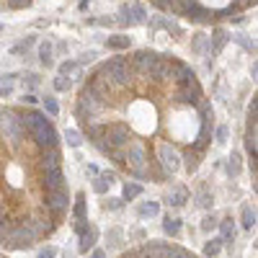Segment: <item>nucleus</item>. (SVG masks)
Segmentation results:
<instances>
[{"label":"nucleus","instance_id":"f257e3e1","mask_svg":"<svg viewBox=\"0 0 258 258\" xmlns=\"http://www.w3.org/2000/svg\"><path fill=\"white\" fill-rule=\"evenodd\" d=\"M98 73L111 83V88H127L132 83V75H134V67L127 57H111L109 62H104L98 67Z\"/></svg>","mask_w":258,"mask_h":258},{"label":"nucleus","instance_id":"f03ea898","mask_svg":"<svg viewBox=\"0 0 258 258\" xmlns=\"http://www.w3.org/2000/svg\"><path fill=\"white\" fill-rule=\"evenodd\" d=\"M124 165L129 168V173L134 178H150V168H147V152L140 142H129L124 147Z\"/></svg>","mask_w":258,"mask_h":258},{"label":"nucleus","instance_id":"7ed1b4c3","mask_svg":"<svg viewBox=\"0 0 258 258\" xmlns=\"http://www.w3.org/2000/svg\"><path fill=\"white\" fill-rule=\"evenodd\" d=\"M0 134L13 145V147H18L21 140H24V134H26V127H24V119H21L16 111H0Z\"/></svg>","mask_w":258,"mask_h":258},{"label":"nucleus","instance_id":"20e7f679","mask_svg":"<svg viewBox=\"0 0 258 258\" xmlns=\"http://www.w3.org/2000/svg\"><path fill=\"white\" fill-rule=\"evenodd\" d=\"M37 240H39V235L34 232V227L29 225V220H24L21 225H13V227H10L8 238L3 240V245H8V248H16V251H26V248H31Z\"/></svg>","mask_w":258,"mask_h":258},{"label":"nucleus","instance_id":"39448f33","mask_svg":"<svg viewBox=\"0 0 258 258\" xmlns=\"http://www.w3.org/2000/svg\"><path fill=\"white\" fill-rule=\"evenodd\" d=\"M173 98H176V104H199V101H201V85H199V80L191 75V77H186L184 83H178Z\"/></svg>","mask_w":258,"mask_h":258},{"label":"nucleus","instance_id":"423d86ee","mask_svg":"<svg viewBox=\"0 0 258 258\" xmlns=\"http://www.w3.org/2000/svg\"><path fill=\"white\" fill-rule=\"evenodd\" d=\"M104 140L111 145V147H127L129 145V127L127 124H119V121H114V124H104Z\"/></svg>","mask_w":258,"mask_h":258},{"label":"nucleus","instance_id":"0eeeda50","mask_svg":"<svg viewBox=\"0 0 258 258\" xmlns=\"http://www.w3.org/2000/svg\"><path fill=\"white\" fill-rule=\"evenodd\" d=\"M158 163L163 165V173L165 176H173L178 168H181V155L176 152V147L173 145H168V142H163L160 147H158Z\"/></svg>","mask_w":258,"mask_h":258},{"label":"nucleus","instance_id":"6e6552de","mask_svg":"<svg viewBox=\"0 0 258 258\" xmlns=\"http://www.w3.org/2000/svg\"><path fill=\"white\" fill-rule=\"evenodd\" d=\"M67 204H70V199H67V191L65 188H52L47 191V209L52 212L54 220H60L65 212H67Z\"/></svg>","mask_w":258,"mask_h":258},{"label":"nucleus","instance_id":"1a4fd4ad","mask_svg":"<svg viewBox=\"0 0 258 258\" xmlns=\"http://www.w3.org/2000/svg\"><path fill=\"white\" fill-rule=\"evenodd\" d=\"M121 24H129V26H140L147 21V10H145L142 3H132V5H121Z\"/></svg>","mask_w":258,"mask_h":258},{"label":"nucleus","instance_id":"9d476101","mask_svg":"<svg viewBox=\"0 0 258 258\" xmlns=\"http://www.w3.org/2000/svg\"><path fill=\"white\" fill-rule=\"evenodd\" d=\"M31 137H34V142H37L41 150H44V147H57V142H60V134L54 132L52 124H44V127H39V129H34Z\"/></svg>","mask_w":258,"mask_h":258},{"label":"nucleus","instance_id":"9b49d317","mask_svg":"<svg viewBox=\"0 0 258 258\" xmlns=\"http://www.w3.org/2000/svg\"><path fill=\"white\" fill-rule=\"evenodd\" d=\"M181 13L188 16L191 21H199V24H204V21H212L215 13H209L207 8H201L196 0H181Z\"/></svg>","mask_w":258,"mask_h":258},{"label":"nucleus","instance_id":"f8f14e48","mask_svg":"<svg viewBox=\"0 0 258 258\" xmlns=\"http://www.w3.org/2000/svg\"><path fill=\"white\" fill-rule=\"evenodd\" d=\"M77 104H80V106H83V109L88 111V114L93 116V114H98V111L106 106V101H101V98H98V96H96V93L91 91V88L85 85L83 91H80V101H77Z\"/></svg>","mask_w":258,"mask_h":258},{"label":"nucleus","instance_id":"ddd939ff","mask_svg":"<svg viewBox=\"0 0 258 258\" xmlns=\"http://www.w3.org/2000/svg\"><path fill=\"white\" fill-rule=\"evenodd\" d=\"M191 67H186L184 62H178V60H168V77L165 80H176V83H184L186 77H191Z\"/></svg>","mask_w":258,"mask_h":258},{"label":"nucleus","instance_id":"4468645a","mask_svg":"<svg viewBox=\"0 0 258 258\" xmlns=\"http://www.w3.org/2000/svg\"><path fill=\"white\" fill-rule=\"evenodd\" d=\"M88 88H91V91L101 98V101H109V93H111V83L106 80V77L104 75H101V73H96L93 77H91V80H88Z\"/></svg>","mask_w":258,"mask_h":258},{"label":"nucleus","instance_id":"2eb2a0df","mask_svg":"<svg viewBox=\"0 0 258 258\" xmlns=\"http://www.w3.org/2000/svg\"><path fill=\"white\" fill-rule=\"evenodd\" d=\"M44 186H47V191H52V188H65L62 168H49V171H44Z\"/></svg>","mask_w":258,"mask_h":258},{"label":"nucleus","instance_id":"dca6fc26","mask_svg":"<svg viewBox=\"0 0 258 258\" xmlns=\"http://www.w3.org/2000/svg\"><path fill=\"white\" fill-rule=\"evenodd\" d=\"M21 119H24L26 132H34V129H39V127H44V124H49L47 116H44L41 111H29V114H26V116H21Z\"/></svg>","mask_w":258,"mask_h":258},{"label":"nucleus","instance_id":"f3484780","mask_svg":"<svg viewBox=\"0 0 258 258\" xmlns=\"http://www.w3.org/2000/svg\"><path fill=\"white\" fill-rule=\"evenodd\" d=\"M62 163V155L57 147H44V155H41V165H44V171H49V168H60Z\"/></svg>","mask_w":258,"mask_h":258},{"label":"nucleus","instance_id":"a211bd4d","mask_svg":"<svg viewBox=\"0 0 258 258\" xmlns=\"http://www.w3.org/2000/svg\"><path fill=\"white\" fill-rule=\"evenodd\" d=\"M96 238H98V230L91 225V227H88V230L80 235V245H77V251H80V253H88V251L96 245Z\"/></svg>","mask_w":258,"mask_h":258},{"label":"nucleus","instance_id":"6ab92c4d","mask_svg":"<svg viewBox=\"0 0 258 258\" xmlns=\"http://www.w3.org/2000/svg\"><path fill=\"white\" fill-rule=\"evenodd\" d=\"M225 44H227V34L225 31H222V29L212 31V37H209V49H212V54H220Z\"/></svg>","mask_w":258,"mask_h":258},{"label":"nucleus","instance_id":"aec40b11","mask_svg":"<svg viewBox=\"0 0 258 258\" xmlns=\"http://www.w3.org/2000/svg\"><path fill=\"white\" fill-rule=\"evenodd\" d=\"M209 140H212V129H209V121H204V124H201L199 137H196V142H194V150H196V152H204L207 145H209Z\"/></svg>","mask_w":258,"mask_h":258},{"label":"nucleus","instance_id":"412c9836","mask_svg":"<svg viewBox=\"0 0 258 258\" xmlns=\"http://www.w3.org/2000/svg\"><path fill=\"white\" fill-rule=\"evenodd\" d=\"M186 199H188V191H186L184 186H176L173 191H171V194L165 196V201H168V204H173V207H181V204H184Z\"/></svg>","mask_w":258,"mask_h":258},{"label":"nucleus","instance_id":"4be33fe9","mask_svg":"<svg viewBox=\"0 0 258 258\" xmlns=\"http://www.w3.org/2000/svg\"><path fill=\"white\" fill-rule=\"evenodd\" d=\"M109 184H114V173H101V176H96V181H93V188H96L98 194H106Z\"/></svg>","mask_w":258,"mask_h":258},{"label":"nucleus","instance_id":"5701e85b","mask_svg":"<svg viewBox=\"0 0 258 258\" xmlns=\"http://www.w3.org/2000/svg\"><path fill=\"white\" fill-rule=\"evenodd\" d=\"M158 212H160V204H158V201H145V204H140L137 215H140V217H155Z\"/></svg>","mask_w":258,"mask_h":258},{"label":"nucleus","instance_id":"b1692460","mask_svg":"<svg viewBox=\"0 0 258 258\" xmlns=\"http://www.w3.org/2000/svg\"><path fill=\"white\" fill-rule=\"evenodd\" d=\"M217 227L222 230V240H225V243H232V238H235V222H232V220H222Z\"/></svg>","mask_w":258,"mask_h":258},{"label":"nucleus","instance_id":"393cba45","mask_svg":"<svg viewBox=\"0 0 258 258\" xmlns=\"http://www.w3.org/2000/svg\"><path fill=\"white\" fill-rule=\"evenodd\" d=\"M160 10H171V13H181V0H150Z\"/></svg>","mask_w":258,"mask_h":258},{"label":"nucleus","instance_id":"a878e982","mask_svg":"<svg viewBox=\"0 0 258 258\" xmlns=\"http://www.w3.org/2000/svg\"><path fill=\"white\" fill-rule=\"evenodd\" d=\"M199 155H201V152H196L194 147H191V150H188V152L184 155V160H186L184 165H186V171H188V173H194L196 168H199Z\"/></svg>","mask_w":258,"mask_h":258},{"label":"nucleus","instance_id":"bb28decb","mask_svg":"<svg viewBox=\"0 0 258 258\" xmlns=\"http://www.w3.org/2000/svg\"><path fill=\"white\" fill-rule=\"evenodd\" d=\"M163 230H165V235H178V230H181V220L178 217H165L163 220Z\"/></svg>","mask_w":258,"mask_h":258},{"label":"nucleus","instance_id":"cd10ccee","mask_svg":"<svg viewBox=\"0 0 258 258\" xmlns=\"http://www.w3.org/2000/svg\"><path fill=\"white\" fill-rule=\"evenodd\" d=\"M106 47L109 49H129V37H109Z\"/></svg>","mask_w":258,"mask_h":258},{"label":"nucleus","instance_id":"c85d7f7f","mask_svg":"<svg viewBox=\"0 0 258 258\" xmlns=\"http://www.w3.org/2000/svg\"><path fill=\"white\" fill-rule=\"evenodd\" d=\"M222 245H225L222 238H212L209 243H204V256H217L222 251Z\"/></svg>","mask_w":258,"mask_h":258},{"label":"nucleus","instance_id":"c756f323","mask_svg":"<svg viewBox=\"0 0 258 258\" xmlns=\"http://www.w3.org/2000/svg\"><path fill=\"white\" fill-rule=\"evenodd\" d=\"M140 194H142V186L140 184H124V194H121V199L132 201V199H137Z\"/></svg>","mask_w":258,"mask_h":258},{"label":"nucleus","instance_id":"7c9ffc66","mask_svg":"<svg viewBox=\"0 0 258 258\" xmlns=\"http://www.w3.org/2000/svg\"><path fill=\"white\" fill-rule=\"evenodd\" d=\"M39 60H41V65H52V44L49 41H41L39 44Z\"/></svg>","mask_w":258,"mask_h":258},{"label":"nucleus","instance_id":"2f4dec72","mask_svg":"<svg viewBox=\"0 0 258 258\" xmlns=\"http://www.w3.org/2000/svg\"><path fill=\"white\" fill-rule=\"evenodd\" d=\"M65 140H67L70 147H80V145H83V137H80V132H77V129H67L65 132Z\"/></svg>","mask_w":258,"mask_h":258},{"label":"nucleus","instance_id":"473e14b6","mask_svg":"<svg viewBox=\"0 0 258 258\" xmlns=\"http://www.w3.org/2000/svg\"><path fill=\"white\" fill-rule=\"evenodd\" d=\"M253 225H256V212H253L248 204H245V207H243V227L251 230Z\"/></svg>","mask_w":258,"mask_h":258},{"label":"nucleus","instance_id":"72a5a7b5","mask_svg":"<svg viewBox=\"0 0 258 258\" xmlns=\"http://www.w3.org/2000/svg\"><path fill=\"white\" fill-rule=\"evenodd\" d=\"M75 220H80V217H85V194H77V199H75Z\"/></svg>","mask_w":258,"mask_h":258},{"label":"nucleus","instance_id":"f704fd0d","mask_svg":"<svg viewBox=\"0 0 258 258\" xmlns=\"http://www.w3.org/2000/svg\"><path fill=\"white\" fill-rule=\"evenodd\" d=\"M44 111H47L49 116H57V114H60V106H57V101H54L52 96L44 98Z\"/></svg>","mask_w":258,"mask_h":258},{"label":"nucleus","instance_id":"c9c22d12","mask_svg":"<svg viewBox=\"0 0 258 258\" xmlns=\"http://www.w3.org/2000/svg\"><path fill=\"white\" fill-rule=\"evenodd\" d=\"M165 258H194V256L188 251H184V248H178V245H171V251H168Z\"/></svg>","mask_w":258,"mask_h":258},{"label":"nucleus","instance_id":"e433bc0d","mask_svg":"<svg viewBox=\"0 0 258 258\" xmlns=\"http://www.w3.org/2000/svg\"><path fill=\"white\" fill-rule=\"evenodd\" d=\"M10 88H13V75H5V80H0V98L8 96Z\"/></svg>","mask_w":258,"mask_h":258},{"label":"nucleus","instance_id":"4c0bfd02","mask_svg":"<svg viewBox=\"0 0 258 258\" xmlns=\"http://www.w3.org/2000/svg\"><path fill=\"white\" fill-rule=\"evenodd\" d=\"M217 225H220V222H217V217H215V215H209V217H204V220H201V230H204V232L215 230Z\"/></svg>","mask_w":258,"mask_h":258},{"label":"nucleus","instance_id":"58836bf2","mask_svg":"<svg viewBox=\"0 0 258 258\" xmlns=\"http://www.w3.org/2000/svg\"><path fill=\"white\" fill-rule=\"evenodd\" d=\"M199 111H201V121H209V119H212V106H209V101H199Z\"/></svg>","mask_w":258,"mask_h":258},{"label":"nucleus","instance_id":"ea45409f","mask_svg":"<svg viewBox=\"0 0 258 258\" xmlns=\"http://www.w3.org/2000/svg\"><path fill=\"white\" fill-rule=\"evenodd\" d=\"M238 160H240L238 155H232V158H230V163H227V176H238L240 173V163Z\"/></svg>","mask_w":258,"mask_h":258},{"label":"nucleus","instance_id":"a19ab883","mask_svg":"<svg viewBox=\"0 0 258 258\" xmlns=\"http://www.w3.org/2000/svg\"><path fill=\"white\" fill-rule=\"evenodd\" d=\"M75 70H77V62H73V60H67V62L60 65V75H70V73H75Z\"/></svg>","mask_w":258,"mask_h":258},{"label":"nucleus","instance_id":"79ce46f5","mask_svg":"<svg viewBox=\"0 0 258 258\" xmlns=\"http://www.w3.org/2000/svg\"><path fill=\"white\" fill-rule=\"evenodd\" d=\"M10 227H13V222H8V220H3V222H0V245H3V240L8 238Z\"/></svg>","mask_w":258,"mask_h":258},{"label":"nucleus","instance_id":"37998d69","mask_svg":"<svg viewBox=\"0 0 258 258\" xmlns=\"http://www.w3.org/2000/svg\"><path fill=\"white\" fill-rule=\"evenodd\" d=\"M209 204H212V196H209L207 188H201L199 191V207H209Z\"/></svg>","mask_w":258,"mask_h":258},{"label":"nucleus","instance_id":"c03bdc74","mask_svg":"<svg viewBox=\"0 0 258 258\" xmlns=\"http://www.w3.org/2000/svg\"><path fill=\"white\" fill-rule=\"evenodd\" d=\"M54 88H57V91H67V88H70V80H67L65 75H60L57 80H54Z\"/></svg>","mask_w":258,"mask_h":258},{"label":"nucleus","instance_id":"a18cd8bd","mask_svg":"<svg viewBox=\"0 0 258 258\" xmlns=\"http://www.w3.org/2000/svg\"><path fill=\"white\" fill-rule=\"evenodd\" d=\"M88 227H91V225H88V220H85V217H80V220L75 222V232H77V235H83Z\"/></svg>","mask_w":258,"mask_h":258},{"label":"nucleus","instance_id":"49530a36","mask_svg":"<svg viewBox=\"0 0 258 258\" xmlns=\"http://www.w3.org/2000/svg\"><path fill=\"white\" fill-rule=\"evenodd\" d=\"M194 49H196V52H204V49H207V39L201 37V34H199V37L194 39Z\"/></svg>","mask_w":258,"mask_h":258},{"label":"nucleus","instance_id":"de8ad7c7","mask_svg":"<svg viewBox=\"0 0 258 258\" xmlns=\"http://www.w3.org/2000/svg\"><path fill=\"white\" fill-rule=\"evenodd\" d=\"M106 207L116 212V209H121V207H124V199H109V201H106Z\"/></svg>","mask_w":258,"mask_h":258},{"label":"nucleus","instance_id":"09e8293b","mask_svg":"<svg viewBox=\"0 0 258 258\" xmlns=\"http://www.w3.org/2000/svg\"><path fill=\"white\" fill-rule=\"evenodd\" d=\"M29 3H31V0H8L10 8H26Z\"/></svg>","mask_w":258,"mask_h":258},{"label":"nucleus","instance_id":"8fccbe9b","mask_svg":"<svg viewBox=\"0 0 258 258\" xmlns=\"http://www.w3.org/2000/svg\"><path fill=\"white\" fill-rule=\"evenodd\" d=\"M217 142H220V145L227 142V127H220V129H217Z\"/></svg>","mask_w":258,"mask_h":258},{"label":"nucleus","instance_id":"3c124183","mask_svg":"<svg viewBox=\"0 0 258 258\" xmlns=\"http://www.w3.org/2000/svg\"><path fill=\"white\" fill-rule=\"evenodd\" d=\"M251 119H258V93L253 96V104H251Z\"/></svg>","mask_w":258,"mask_h":258},{"label":"nucleus","instance_id":"603ef678","mask_svg":"<svg viewBox=\"0 0 258 258\" xmlns=\"http://www.w3.org/2000/svg\"><path fill=\"white\" fill-rule=\"evenodd\" d=\"M21 101H24V104H37V96H34V93H24V98H21Z\"/></svg>","mask_w":258,"mask_h":258},{"label":"nucleus","instance_id":"864d4df0","mask_svg":"<svg viewBox=\"0 0 258 258\" xmlns=\"http://www.w3.org/2000/svg\"><path fill=\"white\" fill-rule=\"evenodd\" d=\"M39 258H54V248H47V251H41Z\"/></svg>","mask_w":258,"mask_h":258},{"label":"nucleus","instance_id":"5fc2aeb1","mask_svg":"<svg viewBox=\"0 0 258 258\" xmlns=\"http://www.w3.org/2000/svg\"><path fill=\"white\" fill-rule=\"evenodd\" d=\"M251 75H253V80H258V62H253V67H251Z\"/></svg>","mask_w":258,"mask_h":258},{"label":"nucleus","instance_id":"6e6d98bb","mask_svg":"<svg viewBox=\"0 0 258 258\" xmlns=\"http://www.w3.org/2000/svg\"><path fill=\"white\" fill-rule=\"evenodd\" d=\"M93 57H96V52H88V54H83V60H80V62H91Z\"/></svg>","mask_w":258,"mask_h":258},{"label":"nucleus","instance_id":"4d7b16f0","mask_svg":"<svg viewBox=\"0 0 258 258\" xmlns=\"http://www.w3.org/2000/svg\"><path fill=\"white\" fill-rule=\"evenodd\" d=\"M91 258H106V253H104V251H93Z\"/></svg>","mask_w":258,"mask_h":258},{"label":"nucleus","instance_id":"13d9d810","mask_svg":"<svg viewBox=\"0 0 258 258\" xmlns=\"http://www.w3.org/2000/svg\"><path fill=\"white\" fill-rule=\"evenodd\" d=\"M5 220V212H3V207H0V222H3Z\"/></svg>","mask_w":258,"mask_h":258},{"label":"nucleus","instance_id":"bf43d9fd","mask_svg":"<svg viewBox=\"0 0 258 258\" xmlns=\"http://www.w3.org/2000/svg\"><path fill=\"white\" fill-rule=\"evenodd\" d=\"M256 248H258V240H256Z\"/></svg>","mask_w":258,"mask_h":258},{"label":"nucleus","instance_id":"052dcab7","mask_svg":"<svg viewBox=\"0 0 258 258\" xmlns=\"http://www.w3.org/2000/svg\"><path fill=\"white\" fill-rule=\"evenodd\" d=\"M0 31H3V26H0Z\"/></svg>","mask_w":258,"mask_h":258},{"label":"nucleus","instance_id":"680f3d73","mask_svg":"<svg viewBox=\"0 0 258 258\" xmlns=\"http://www.w3.org/2000/svg\"><path fill=\"white\" fill-rule=\"evenodd\" d=\"M0 258H5V256H0Z\"/></svg>","mask_w":258,"mask_h":258}]
</instances>
